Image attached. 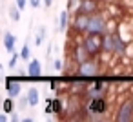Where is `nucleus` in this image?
Wrapping results in <instances>:
<instances>
[{"label":"nucleus","instance_id":"0eeeda50","mask_svg":"<svg viewBox=\"0 0 133 122\" xmlns=\"http://www.w3.org/2000/svg\"><path fill=\"white\" fill-rule=\"evenodd\" d=\"M88 22H89V15L88 13H75V17L71 20L73 35H86L88 33Z\"/></svg>","mask_w":133,"mask_h":122},{"label":"nucleus","instance_id":"423d86ee","mask_svg":"<svg viewBox=\"0 0 133 122\" xmlns=\"http://www.w3.org/2000/svg\"><path fill=\"white\" fill-rule=\"evenodd\" d=\"M115 120L117 122H131L133 120V98H128L118 106V109L115 113Z\"/></svg>","mask_w":133,"mask_h":122},{"label":"nucleus","instance_id":"4468645a","mask_svg":"<svg viewBox=\"0 0 133 122\" xmlns=\"http://www.w3.org/2000/svg\"><path fill=\"white\" fill-rule=\"evenodd\" d=\"M15 46H17V37H15L13 33L6 31V33H4V49H6L8 53H13V51H15Z\"/></svg>","mask_w":133,"mask_h":122},{"label":"nucleus","instance_id":"20e7f679","mask_svg":"<svg viewBox=\"0 0 133 122\" xmlns=\"http://www.w3.org/2000/svg\"><path fill=\"white\" fill-rule=\"evenodd\" d=\"M78 77H84V78H97L98 77V73H100V66H98V62H97V58L95 57H91L89 60H86V62H82V64H78L77 66V71H75Z\"/></svg>","mask_w":133,"mask_h":122},{"label":"nucleus","instance_id":"ddd939ff","mask_svg":"<svg viewBox=\"0 0 133 122\" xmlns=\"http://www.w3.org/2000/svg\"><path fill=\"white\" fill-rule=\"evenodd\" d=\"M68 22H69V9L66 8L64 11H60V15L57 18V31H66Z\"/></svg>","mask_w":133,"mask_h":122},{"label":"nucleus","instance_id":"5701e85b","mask_svg":"<svg viewBox=\"0 0 133 122\" xmlns=\"http://www.w3.org/2000/svg\"><path fill=\"white\" fill-rule=\"evenodd\" d=\"M53 67H55V71H64V60L55 58L53 60Z\"/></svg>","mask_w":133,"mask_h":122},{"label":"nucleus","instance_id":"c85d7f7f","mask_svg":"<svg viewBox=\"0 0 133 122\" xmlns=\"http://www.w3.org/2000/svg\"><path fill=\"white\" fill-rule=\"evenodd\" d=\"M11 120H18V115H17V113H15V111H13V113H11Z\"/></svg>","mask_w":133,"mask_h":122},{"label":"nucleus","instance_id":"b1692460","mask_svg":"<svg viewBox=\"0 0 133 122\" xmlns=\"http://www.w3.org/2000/svg\"><path fill=\"white\" fill-rule=\"evenodd\" d=\"M78 4H80V0H68V9L71 11H77V8H78Z\"/></svg>","mask_w":133,"mask_h":122},{"label":"nucleus","instance_id":"4be33fe9","mask_svg":"<svg viewBox=\"0 0 133 122\" xmlns=\"http://www.w3.org/2000/svg\"><path fill=\"white\" fill-rule=\"evenodd\" d=\"M28 106H29V98H28V95L17 98V107H18V109H26Z\"/></svg>","mask_w":133,"mask_h":122},{"label":"nucleus","instance_id":"a211bd4d","mask_svg":"<svg viewBox=\"0 0 133 122\" xmlns=\"http://www.w3.org/2000/svg\"><path fill=\"white\" fill-rule=\"evenodd\" d=\"M2 111H6V113H9V115L15 111V98H13V97L8 95V98L2 102Z\"/></svg>","mask_w":133,"mask_h":122},{"label":"nucleus","instance_id":"412c9836","mask_svg":"<svg viewBox=\"0 0 133 122\" xmlns=\"http://www.w3.org/2000/svg\"><path fill=\"white\" fill-rule=\"evenodd\" d=\"M20 57H22V60H28V62H29V57H31V46H29V44H24V46H22Z\"/></svg>","mask_w":133,"mask_h":122},{"label":"nucleus","instance_id":"bb28decb","mask_svg":"<svg viewBox=\"0 0 133 122\" xmlns=\"http://www.w3.org/2000/svg\"><path fill=\"white\" fill-rule=\"evenodd\" d=\"M8 115H9V113H6V111H4L2 115H0V122H8V118H9Z\"/></svg>","mask_w":133,"mask_h":122},{"label":"nucleus","instance_id":"dca6fc26","mask_svg":"<svg viewBox=\"0 0 133 122\" xmlns=\"http://www.w3.org/2000/svg\"><path fill=\"white\" fill-rule=\"evenodd\" d=\"M28 98H29V107L38 106V102H40V93H38V89H37V87H29V89H28Z\"/></svg>","mask_w":133,"mask_h":122},{"label":"nucleus","instance_id":"1a4fd4ad","mask_svg":"<svg viewBox=\"0 0 133 122\" xmlns=\"http://www.w3.org/2000/svg\"><path fill=\"white\" fill-rule=\"evenodd\" d=\"M97 11H100V2L98 0H80V4H78L75 13H88V15H91V13H97Z\"/></svg>","mask_w":133,"mask_h":122},{"label":"nucleus","instance_id":"6e6552de","mask_svg":"<svg viewBox=\"0 0 133 122\" xmlns=\"http://www.w3.org/2000/svg\"><path fill=\"white\" fill-rule=\"evenodd\" d=\"M89 58H91V55H89L88 49L82 46V42H77V44L73 46V49L69 51V60H73L77 66L82 64V62H86V60H89Z\"/></svg>","mask_w":133,"mask_h":122},{"label":"nucleus","instance_id":"7ed1b4c3","mask_svg":"<svg viewBox=\"0 0 133 122\" xmlns=\"http://www.w3.org/2000/svg\"><path fill=\"white\" fill-rule=\"evenodd\" d=\"M102 38H104V35H93V33H86V35H82V46L88 49V53L91 55V57H97V55H100L102 53Z\"/></svg>","mask_w":133,"mask_h":122},{"label":"nucleus","instance_id":"9d476101","mask_svg":"<svg viewBox=\"0 0 133 122\" xmlns=\"http://www.w3.org/2000/svg\"><path fill=\"white\" fill-rule=\"evenodd\" d=\"M102 53L104 55H115V38H113V33H104Z\"/></svg>","mask_w":133,"mask_h":122},{"label":"nucleus","instance_id":"c756f323","mask_svg":"<svg viewBox=\"0 0 133 122\" xmlns=\"http://www.w3.org/2000/svg\"><path fill=\"white\" fill-rule=\"evenodd\" d=\"M98 2H102V0H98Z\"/></svg>","mask_w":133,"mask_h":122},{"label":"nucleus","instance_id":"a878e982","mask_svg":"<svg viewBox=\"0 0 133 122\" xmlns=\"http://www.w3.org/2000/svg\"><path fill=\"white\" fill-rule=\"evenodd\" d=\"M44 4V0H29V6L31 8H40Z\"/></svg>","mask_w":133,"mask_h":122},{"label":"nucleus","instance_id":"aec40b11","mask_svg":"<svg viewBox=\"0 0 133 122\" xmlns=\"http://www.w3.org/2000/svg\"><path fill=\"white\" fill-rule=\"evenodd\" d=\"M20 58H22V57H20V53L13 51V53H11V58H9V62H8V67H9V69H15Z\"/></svg>","mask_w":133,"mask_h":122},{"label":"nucleus","instance_id":"9b49d317","mask_svg":"<svg viewBox=\"0 0 133 122\" xmlns=\"http://www.w3.org/2000/svg\"><path fill=\"white\" fill-rule=\"evenodd\" d=\"M40 73H42V64H40V60L31 58L29 64H28V69H26V75L31 77V78H38Z\"/></svg>","mask_w":133,"mask_h":122},{"label":"nucleus","instance_id":"f8f14e48","mask_svg":"<svg viewBox=\"0 0 133 122\" xmlns=\"http://www.w3.org/2000/svg\"><path fill=\"white\" fill-rule=\"evenodd\" d=\"M6 91H8L9 97L18 98L20 93H22V84H20L18 80H8V84H6Z\"/></svg>","mask_w":133,"mask_h":122},{"label":"nucleus","instance_id":"cd10ccee","mask_svg":"<svg viewBox=\"0 0 133 122\" xmlns=\"http://www.w3.org/2000/svg\"><path fill=\"white\" fill-rule=\"evenodd\" d=\"M55 0H44V8H51Z\"/></svg>","mask_w":133,"mask_h":122},{"label":"nucleus","instance_id":"f3484780","mask_svg":"<svg viewBox=\"0 0 133 122\" xmlns=\"http://www.w3.org/2000/svg\"><path fill=\"white\" fill-rule=\"evenodd\" d=\"M46 37H48V29H46V26H40L37 31V37H35V46H42Z\"/></svg>","mask_w":133,"mask_h":122},{"label":"nucleus","instance_id":"f03ea898","mask_svg":"<svg viewBox=\"0 0 133 122\" xmlns=\"http://www.w3.org/2000/svg\"><path fill=\"white\" fill-rule=\"evenodd\" d=\"M88 33H93V35H104V33H108V18H106L104 13L97 11V13L89 15Z\"/></svg>","mask_w":133,"mask_h":122},{"label":"nucleus","instance_id":"393cba45","mask_svg":"<svg viewBox=\"0 0 133 122\" xmlns=\"http://www.w3.org/2000/svg\"><path fill=\"white\" fill-rule=\"evenodd\" d=\"M15 4H17L20 9H26V6L29 4V0H15Z\"/></svg>","mask_w":133,"mask_h":122},{"label":"nucleus","instance_id":"6ab92c4d","mask_svg":"<svg viewBox=\"0 0 133 122\" xmlns=\"http://www.w3.org/2000/svg\"><path fill=\"white\" fill-rule=\"evenodd\" d=\"M20 11H22V9H20L17 4L11 6V8H9V18H11L13 22H18V20H20Z\"/></svg>","mask_w":133,"mask_h":122},{"label":"nucleus","instance_id":"2eb2a0df","mask_svg":"<svg viewBox=\"0 0 133 122\" xmlns=\"http://www.w3.org/2000/svg\"><path fill=\"white\" fill-rule=\"evenodd\" d=\"M64 104H66V100L62 98V97H55V98H51V107H53V115H62L64 113Z\"/></svg>","mask_w":133,"mask_h":122},{"label":"nucleus","instance_id":"39448f33","mask_svg":"<svg viewBox=\"0 0 133 122\" xmlns=\"http://www.w3.org/2000/svg\"><path fill=\"white\" fill-rule=\"evenodd\" d=\"M109 91V82L104 80V78H97L95 82H91L88 86V89L82 93V97L88 100V98H95V97H106Z\"/></svg>","mask_w":133,"mask_h":122},{"label":"nucleus","instance_id":"f257e3e1","mask_svg":"<svg viewBox=\"0 0 133 122\" xmlns=\"http://www.w3.org/2000/svg\"><path fill=\"white\" fill-rule=\"evenodd\" d=\"M109 111V100L108 97H95V98H88L86 106H84V113L86 115H97V117H104Z\"/></svg>","mask_w":133,"mask_h":122}]
</instances>
